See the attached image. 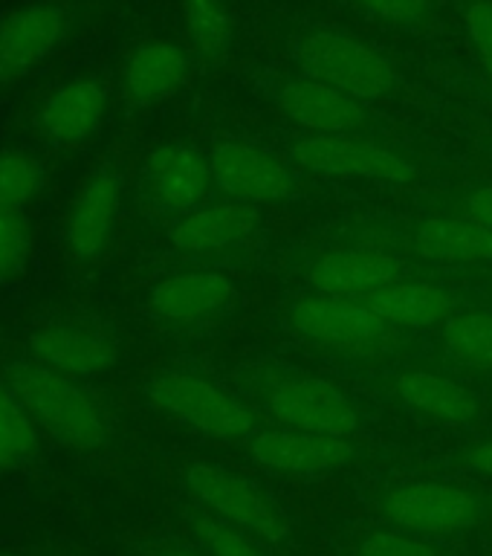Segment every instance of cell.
<instances>
[{"label":"cell","mask_w":492,"mask_h":556,"mask_svg":"<svg viewBox=\"0 0 492 556\" xmlns=\"http://www.w3.org/2000/svg\"><path fill=\"white\" fill-rule=\"evenodd\" d=\"M9 386L29 408V415L64 446L99 450L108 443V420L102 408L67 374L52 371L38 359L15 363L9 368Z\"/></svg>","instance_id":"1"},{"label":"cell","mask_w":492,"mask_h":556,"mask_svg":"<svg viewBox=\"0 0 492 556\" xmlns=\"http://www.w3.org/2000/svg\"><path fill=\"white\" fill-rule=\"evenodd\" d=\"M151 403L180 424L200 429L209 438L235 443L250 441L258 429L255 412L226 389L191 371H163L148 386Z\"/></svg>","instance_id":"2"},{"label":"cell","mask_w":492,"mask_h":556,"mask_svg":"<svg viewBox=\"0 0 492 556\" xmlns=\"http://www.w3.org/2000/svg\"><path fill=\"white\" fill-rule=\"evenodd\" d=\"M287 319L307 342L348 359H377L389 348V325L363 302L311 293L290 304Z\"/></svg>","instance_id":"3"},{"label":"cell","mask_w":492,"mask_h":556,"mask_svg":"<svg viewBox=\"0 0 492 556\" xmlns=\"http://www.w3.org/2000/svg\"><path fill=\"white\" fill-rule=\"evenodd\" d=\"M295 59L316 81L354 99H380L398 81L394 64L386 55L339 33L304 35L295 47Z\"/></svg>","instance_id":"4"},{"label":"cell","mask_w":492,"mask_h":556,"mask_svg":"<svg viewBox=\"0 0 492 556\" xmlns=\"http://www.w3.org/2000/svg\"><path fill=\"white\" fill-rule=\"evenodd\" d=\"M382 513L398 530L417 536H452L481 519V502L452 481H408L382 495Z\"/></svg>","instance_id":"5"},{"label":"cell","mask_w":492,"mask_h":556,"mask_svg":"<svg viewBox=\"0 0 492 556\" xmlns=\"http://www.w3.org/2000/svg\"><path fill=\"white\" fill-rule=\"evenodd\" d=\"M264 408L278 426L302 432L354 438L359 429V412L345 391L313 377L278 380L264 391Z\"/></svg>","instance_id":"6"},{"label":"cell","mask_w":492,"mask_h":556,"mask_svg":"<svg viewBox=\"0 0 492 556\" xmlns=\"http://www.w3.org/2000/svg\"><path fill=\"white\" fill-rule=\"evenodd\" d=\"M70 15L55 3H29L0 15V85L17 81L61 50Z\"/></svg>","instance_id":"7"},{"label":"cell","mask_w":492,"mask_h":556,"mask_svg":"<svg viewBox=\"0 0 492 556\" xmlns=\"http://www.w3.org/2000/svg\"><path fill=\"white\" fill-rule=\"evenodd\" d=\"M293 160L307 172L351 174V177H368V180L406 182L415 180L417 174L412 160L359 134L302 139L295 142Z\"/></svg>","instance_id":"8"},{"label":"cell","mask_w":492,"mask_h":556,"mask_svg":"<svg viewBox=\"0 0 492 556\" xmlns=\"http://www.w3.org/2000/svg\"><path fill=\"white\" fill-rule=\"evenodd\" d=\"M209 165H212L215 186L226 198L252 203V206L285 200L295 186L293 172L290 165L281 163V156L250 142H224L212 148Z\"/></svg>","instance_id":"9"},{"label":"cell","mask_w":492,"mask_h":556,"mask_svg":"<svg viewBox=\"0 0 492 556\" xmlns=\"http://www.w3.org/2000/svg\"><path fill=\"white\" fill-rule=\"evenodd\" d=\"M403 278V261L377 247H339L311 264L313 293L363 302L365 295Z\"/></svg>","instance_id":"10"},{"label":"cell","mask_w":492,"mask_h":556,"mask_svg":"<svg viewBox=\"0 0 492 556\" xmlns=\"http://www.w3.org/2000/svg\"><path fill=\"white\" fill-rule=\"evenodd\" d=\"M186 481H189L191 493L198 495L217 519L229 521L235 528L261 533V536H281L285 521L276 513V507L267 502V495H261L243 478L220 467L194 464Z\"/></svg>","instance_id":"11"},{"label":"cell","mask_w":492,"mask_h":556,"mask_svg":"<svg viewBox=\"0 0 492 556\" xmlns=\"http://www.w3.org/2000/svg\"><path fill=\"white\" fill-rule=\"evenodd\" d=\"M212 165L198 148L168 142L151 151L146 163V191L156 206L168 208L174 215H189L194 208L206 206L212 191Z\"/></svg>","instance_id":"12"},{"label":"cell","mask_w":492,"mask_h":556,"mask_svg":"<svg viewBox=\"0 0 492 556\" xmlns=\"http://www.w3.org/2000/svg\"><path fill=\"white\" fill-rule=\"evenodd\" d=\"M252 458L281 472H330L356 458L351 438L302 432V429H255L247 441Z\"/></svg>","instance_id":"13"},{"label":"cell","mask_w":492,"mask_h":556,"mask_svg":"<svg viewBox=\"0 0 492 556\" xmlns=\"http://www.w3.org/2000/svg\"><path fill=\"white\" fill-rule=\"evenodd\" d=\"M122 206V180L113 168H99L78 186L64 220V243L78 261L96 258L108 247Z\"/></svg>","instance_id":"14"},{"label":"cell","mask_w":492,"mask_h":556,"mask_svg":"<svg viewBox=\"0 0 492 556\" xmlns=\"http://www.w3.org/2000/svg\"><path fill=\"white\" fill-rule=\"evenodd\" d=\"M278 108L287 119L299 128L313 130L316 137H351L368 130V113L359 99L316 78H299L281 87Z\"/></svg>","instance_id":"15"},{"label":"cell","mask_w":492,"mask_h":556,"mask_svg":"<svg viewBox=\"0 0 492 556\" xmlns=\"http://www.w3.org/2000/svg\"><path fill=\"white\" fill-rule=\"evenodd\" d=\"M108 93L96 78H73L55 87L35 113V125L52 146H85L104 119Z\"/></svg>","instance_id":"16"},{"label":"cell","mask_w":492,"mask_h":556,"mask_svg":"<svg viewBox=\"0 0 492 556\" xmlns=\"http://www.w3.org/2000/svg\"><path fill=\"white\" fill-rule=\"evenodd\" d=\"M35 359L67 377H93L111 368L116 348L111 337L87 321H52L33 333Z\"/></svg>","instance_id":"17"},{"label":"cell","mask_w":492,"mask_h":556,"mask_svg":"<svg viewBox=\"0 0 492 556\" xmlns=\"http://www.w3.org/2000/svg\"><path fill=\"white\" fill-rule=\"evenodd\" d=\"M261 212L252 203L229 200V203H206L189 215H180L174 224L172 241L177 250L191 255H217L235 243L247 241L258 232Z\"/></svg>","instance_id":"18"},{"label":"cell","mask_w":492,"mask_h":556,"mask_svg":"<svg viewBox=\"0 0 492 556\" xmlns=\"http://www.w3.org/2000/svg\"><path fill=\"white\" fill-rule=\"evenodd\" d=\"M408 247L438 264H492V229L469 212L426 217L408 235Z\"/></svg>","instance_id":"19"},{"label":"cell","mask_w":492,"mask_h":556,"mask_svg":"<svg viewBox=\"0 0 492 556\" xmlns=\"http://www.w3.org/2000/svg\"><path fill=\"white\" fill-rule=\"evenodd\" d=\"M235 302V287L220 273H177L151 293V311L163 321L194 325L224 313Z\"/></svg>","instance_id":"20"},{"label":"cell","mask_w":492,"mask_h":556,"mask_svg":"<svg viewBox=\"0 0 492 556\" xmlns=\"http://www.w3.org/2000/svg\"><path fill=\"white\" fill-rule=\"evenodd\" d=\"M363 304L389 328L424 330L455 316L452 293L432 281H394L377 293L365 295Z\"/></svg>","instance_id":"21"},{"label":"cell","mask_w":492,"mask_h":556,"mask_svg":"<svg viewBox=\"0 0 492 556\" xmlns=\"http://www.w3.org/2000/svg\"><path fill=\"white\" fill-rule=\"evenodd\" d=\"M189 78V59L172 41H146L130 52L122 87L134 104H156L174 96Z\"/></svg>","instance_id":"22"},{"label":"cell","mask_w":492,"mask_h":556,"mask_svg":"<svg viewBox=\"0 0 492 556\" xmlns=\"http://www.w3.org/2000/svg\"><path fill=\"white\" fill-rule=\"evenodd\" d=\"M400 400L434 424L464 426L478 417V397L467 386L434 371H406L394 380Z\"/></svg>","instance_id":"23"},{"label":"cell","mask_w":492,"mask_h":556,"mask_svg":"<svg viewBox=\"0 0 492 556\" xmlns=\"http://www.w3.org/2000/svg\"><path fill=\"white\" fill-rule=\"evenodd\" d=\"M446 348L464 368L492 371V313L469 311L446 321Z\"/></svg>","instance_id":"24"},{"label":"cell","mask_w":492,"mask_h":556,"mask_svg":"<svg viewBox=\"0 0 492 556\" xmlns=\"http://www.w3.org/2000/svg\"><path fill=\"white\" fill-rule=\"evenodd\" d=\"M47 186L43 163L29 151H0V208L17 212Z\"/></svg>","instance_id":"25"},{"label":"cell","mask_w":492,"mask_h":556,"mask_svg":"<svg viewBox=\"0 0 492 556\" xmlns=\"http://www.w3.org/2000/svg\"><path fill=\"white\" fill-rule=\"evenodd\" d=\"M182 17L191 41L203 55H217L232 41V12L226 0H182Z\"/></svg>","instance_id":"26"},{"label":"cell","mask_w":492,"mask_h":556,"mask_svg":"<svg viewBox=\"0 0 492 556\" xmlns=\"http://www.w3.org/2000/svg\"><path fill=\"white\" fill-rule=\"evenodd\" d=\"M198 533L203 539V545H206L209 556H267L243 533V528H235V525L217 519L212 513L198 521Z\"/></svg>","instance_id":"27"},{"label":"cell","mask_w":492,"mask_h":556,"mask_svg":"<svg viewBox=\"0 0 492 556\" xmlns=\"http://www.w3.org/2000/svg\"><path fill=\"white\" fill-rule=\"evenodd\" d=\"M33 446V426L12 400L0 397V469L12 467Z\"/></svg>","instance_id":"28"},{"label":"cell","mask_w":492,"mask_h":556,"mask_svg":"<svg viewBox=\"0 0 492 556\" xmlns=\"http://www.w3.org/2000/svg\"><path fill=\"white\" fill-rule=\"evenodd\" d=\"M26 255H29L26 224L17 217V212L0 208V278L12 276L24 267Z\"/></svg>","instance_id":"29"},{"label":"cell","mask_w":492,"mask_h":556,"mask_svg":"<svg viewBox=\"0 0 492 556\" xmlns=\"http://www.w3.org/2000/svg\"><path fill=\"white\" fill-rule=\"evenodd\" d=\"M356 556H438V551L417 533L386 530V533H374L365 539Z\"/></svg>","instance_id":"30"},{"label":"cell","mask_w":492,"mask_h":556,"mask_svg":"<svg viewBox=\"0 0 492 556\" xmlns=\"http://www.w3.org/2000/svg\"><path fill=\"white\" fill-rule=\"evenodd\" d=\"M359 3L391 26L417 29L429 21V0H359Z\"/></svg>","instance_id":"31"},{"label":"cell","mask_w":492,"mask_h":556,"mask_svg":"<svg viewBox=\"0 0 492 556\" xmlns=\"http://www.w3.org/2000/svg\"><path fill=\"white\" fill-rule=\"evenodd\" d=\"M467 29L472 43H476L478 59L492 76V0H476L467 9Z\"/></svg>","instance_id":"32"},{"label":"cell","mask_w":492,"mask_h":556,"mask_svg":"<svg viewBox=\"0 0 492 556\" xmlns=\"http://www.w3.org/2000/svg\"><path fill=\"white\" fill-rule=\"evenodd\" d=\"M464 212H469V215L478 217L481 224L492 229V186H481V189L469 191L467 200H464Z\"/></svg>","instance_id":"33"},{"label":"cell","mask_w":492,"mask_h":556,"mask_svg":"<svg viewBox=\"0 0 492 556\" xmlns=\"http://www.w3.org/2000/svg\"><path fill=\"white\" fill-rule=\"evenodd\" d=\"M467 464L472 469H478V472H484V476H492V441L476 443L467 452Z\"/></svg>","instance_id":"34"},{"label":"cell","mask_w":492,"mask_h":556,"mask_svg":"<svg viewBox=\"0 0 492 556\" xmlns=\"http://www.w3.org/2000/svg\"><path fill=\"white\" fill-rule=\"evenodd\" d=\"M148 556H203V554H191L186 547H177V545H160L154 547Z\"/></svg>","instance_id":"35"},{"label":"cell","mask_w":492,"mask_h":556,"mask_svg":"<svg viewBox=\"0 0 492 556\" xmlns=\"http://www.w3.org/2000/svg\"><path fill=\"white\" fill-rule=\"evenodd\" d=\"M0 556H17V554H9V551H0Z\"/></svg>","instance_id":"36"}]
</instances>
